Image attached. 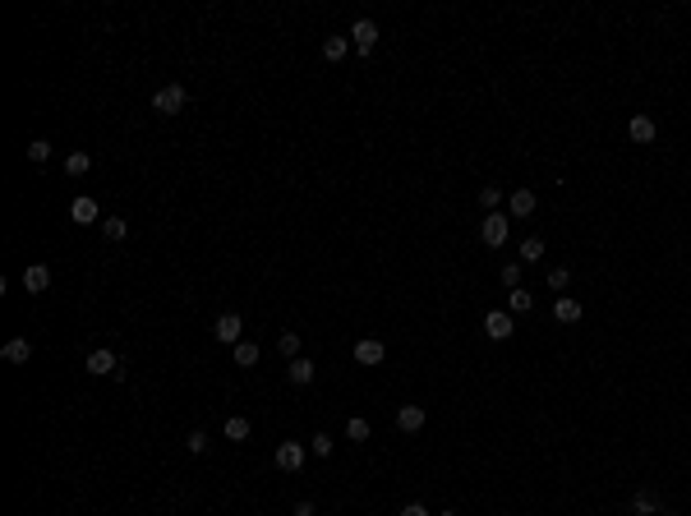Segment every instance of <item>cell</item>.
<instances>
[{"label": "cell", "mask_w": 691, "mask_h": 516, "mask_svg": "<svg viewBox=\"0 0 691 516\" xmlns=\"http://www.w3.org/2000/svg\"><path fill=\"white\" fill-rule=\"evenodd\" d=\"M185 102H189V92L180 88V83H166V88L153 92V111H157V116H180Z\"/></svg>", "instance_id": "obj_1"}, {"label": "cell", "mask_w": 691, "mask_h": 516, "mask_svg": "<svg viewBox=\"0 0 691 516\" xmlns=\"http://www.w3.org/2000/svg\"><path fill=\"white\" fill-rule=\"evenodd\" d=\"M507 231H512L507 212H489V217L480 221V240L489 244V249H503V244H507Z\"/></svg>", "instance_id": "obj_2"}, {"label": "cell", "mask_w": 691, "mask_h": 516, "mask_svg": "<svg viewBox=\"0 0 691 516\" xmlns=\"http://www.w3.org/2000/svg\"><path fill=\"white\" fill-rule=\"evenodd\" d=\"M83 369H88L92 378H116L120 374V360H116V351H106V346H97V351L83 360Z\"/></svg>", "instance_id": "obj_3"}, {"label": "cell", "mask_w": 691, "mask_h": 516, "mask_svg": "<svg viewBox=\"0 0 691 516\" xmlns=\"http://www.w3.org/2000/svg\"><path fill=\"white\" fill-rule=\"evenodd\" d=\"M346 37H351V46H355L360 55H369L373 46H378V23H373V19H355Z\"/></svg>", "instance_id": "obj_4"}, {"label": "cell", "mask_w": 691, "mask_h": 516, "mask_svg": "<svg viewBox=\"0 0 691 516\" xmlns=\"http://www.w3.org/2000/svg\"><path fill=\"white\" fill-rule=\"evenodd\" d=\"M516 332V319L507 314V309H494V314H484V337L489 341H507Z\"/></svg>", "instance_id": "obj_5"}, {"label": "cell", "mask_w": 691, "mask_h": 516, "mask_svg": "<svg viewBox=\"0 0 691 516\" xmlns=\"http://www.w3.org/2000/svg\"><path fill=\"white\" fill-rule=\"evenodd\" d=\"M212 337L226 341V346H240V341H244V323H240V314H221V319L212 323Z\"/></svg>", "instance_id": "obj_6"}, {"label": "cell", "mask_w": 691, "mask_h": 516, "mask_svg": "<svg viewBox=\"0 0 691 516\" xmlns=\"http://www.w3.org/2000/svg\"><path fill=\"white\" fill-rule=\"evenodd\" d=\"M102 217V208H97V198H88V194H78L74 203H69V221L74 226H92V221Z\"/></svg>", "instance_id": "obj_7"}, {"label": "cell", "mask_w": 691, "mask_h": 516, "mask_svg": "<svg viewBox=\"0 0 691 516\" xmlns=\"http://www.w3.org/2000/svg\"><path fill=\"white\" fill-rule=\"evenodd\" d=\"M0 360H5V364H28V360H33V341H28V337H10L5 346H0Z\"/></svg>", "instance_id": "obj_8"}, {"label": "cell", "mask_w": 691, "mask_h": 516, "mask_svg": "<svg viewBox=\"0 0 691 516\" xmlns=\"http://www.w3.org/2000/svg\"><path fill=\"white\" fill-rule=\"evenodd\" d=\"M46 286H51V267L46 263H28L23 267V291H28V295H42Z\"/></svg>", "instance_id": "obj_9"}, {"label": "cell", "mask_w": 691, "mask_h": 516, "mask_svg": "<svg viewBox=\"0 0 691 516\" xmlns=\"http://www.w3.org/2000/svg\"><path fill=\"white\" fill-rule=\"evenodd\" d=\"M383 355H387V346L378 337H360V341H355V360L369 364V369H373V364H383Z\"/></svg>", "instance_id": "obj_10"}, {"label": "cell", "mask_w": 691, "mask_h": 516, "mask_svg": "<svg viewBox=\"0 0 691 516\" xmlns=\"http://www.w3.org/2000/svg\"><path fill=\"white\" fill-rule=\"evenodd\" d=\"M314 374H319V364L309 360V355H295V360L286 364V378H291V383H295V387H305V383H314Z\"/></svg>", "instance_id": "obj_11"}, {"label": "cell", "mask_w": 691, "mask_h": 516, "mask_svg": "<svg viewBox=\"0 0 691 516\" xmlns=\"http://www.w3.org/2000/svg\"><path fill=\"white\" fill-rule=\"evenodd\" d=\"M535 203H539L535 189H526V185L507 194V212H512V217H530V212H535Z\"/></svg>", "instance_id": "obj_12"}, {"label": "cell", "mask_w": 691, "mask_h": 516, "mask_svg": "<svg viewBox=\"0 0 691 516\" xmlns=\"http://www.w3.org/2000/svg\"><path fill=\"white\" fill-rule=\"evenodd\" d=\"M272 461L281 466V470H291V475H295L300 466H305V447H300V442H281V447L272 452Z\"/></svg>", "instance_id": "obj_13"}, {"label": "cell", "mask_w": 691, "mask_h": 516, "mask_svg": "<svg viewBox=\"0 0 691 516\" xmlns=\"http://www.w3.org/2000/svg\"><path fill=\"white\" fill-rule=\"evenodd\" d=\"M396 428L401 433H419L424 428V406H401L396 410Z\"/></svg>", "instance_id": "obj_14"}, {"label": "cell", "mask_w": 691, "mask_h": 516, "mask_svg": "<svg viewBox=\"0 0 691 516\" xmlns=\"http://www.w3.org/2000/svg\"><path fill=\"white\" fill-rule=\"evenodd\" d=\"M627 134H631V143H655V120L650 116H631Z\"/></svg>", "instance_id": "obj_15"}, {"label": "cell", "mask_w": 691, "mask_h": 516, "mask_svg": "<svg viewBox=\"0 0 691 516\" xmlns=\"http://www.w3.org/2000/svg\"><path fill=\"white\" fill-rule=\"evenodd\" d=\"M530 309H535V295H530L526 286L507 291V314H530Z\"/></svg>", "instance_id": "obj_16"}, {"label": "cell", "mask_w": 691, "mask_h": 516, "mask_svg": "<svg viewBox=\"0 0 691 516\" xmlns=\"http://www.w3.org/2000/svg\"><path fill=\"white\" fill-rule=\"evenodd\" d=\"M631 512H641V516H659V512H664V503H659V494L641 489V494L631 498Z\"/></svg>", "instance_id": "obj_17"}, {"label": "cell", "mask_w": 691, "mask_h": 516, "mask_svg": "<svg viewBox=\"0 0 691 516\" xmlns=\"http://www.w3.org/2000/svg\"><path fill=\"white\" fill-rule=\"evenodd\" d=\"M346 51H351V37H323V60H346Z\"/></svg>", "instance_id": "obj_18"}, {"label": "cell", "mask_w": 691, "mask_h": 516, "mask_svg": "<svg viewBox=\"0 0 691 516\" xmlns=\"http://www.w3.org/2000/svg\"><path fill=\"white\" fill-rule=\"evenodd\" d=\"M553 319H558V323H576V319H581V300L562 295L558 305H553Z\"/></svg>", "instance_id": "obj_19"}, {"label": "cell", "mask_w": 691, "mask_h": 516, "mask_svg": "<svg viewBox=\"0 0 691 516\" xmlns=\"http://www.w3.org/2000/svg\"><path fill=\"white\" fill-rule=\"evenodd\" d=\"M521 263H544V240H539V235H526V240H521Z\"/></svg>", "instance_id": "obj_20"}, {"label": "cell", "mask_w": 691, "mask_h": 516, "mask_svg": "<svg viewBox=\"0 0 691 516\" xmlns=\"http://www.w3.org/2000/svg\"><path fill=\"white\" fill-rule=\"evenodd\" d=\"M258 341H240V346H235V364H240V369H253V364H258Z\"/></svg>", "instance_id": "obj_21"}, {"label": "cell", "mask_w": 691, "mask_h": 516, "mask_svg": "<svg viewBox=\"0 0 691 516\" xmlns=\"http://www.w3.org/2000/svg\"><path fill=\"white\" fill-rule=\"evenodd\" d=\"M88 171H92V157H88V153H69V157H65V176L78 180V176H88Z\"/></svg>", "instance_id": "obj_22"}, {"label": "cell", "mask_w": 691, "mask_h": 516, "mask_svg": "<svg viewBox=\"0 0 691 516\" xmlns=\"http://www.w3.org/2000/svg\"><path fill=\"white\" fill-rule=\"evenodd\" d=\"M102 235H106V240H125V235H130V221L125 217H102Z\"/></svg>", "instance_id": "obj_23"}, {"label": "cell", "mask_w": 691, "mask_h": 516, "mask_svg": "<svg viewBox=\"0 0 691 516\" xmlns=\"http://www.w3.org/2000/svg\"><path fill=\"white\" fill-rule=\"evenodd\" d=\"M369 433H373V428H369V419H364V415H351V419H346V438H351V442H364Z\"/></svg>", "instance_id": "obj_24"}, {"label": "cell", "mask_w": 691, "mask_h": 516, "mask_svg": "<svg viewBox=\"0 0 691 516\" xmlns=\"http://www.w3.org/2000/svg\"><path fill=\"white\" fill-rule=\"evenodd\" d=\"M277 351L286 355V364H291L300 355V332H281V337H277Z\"/></svg>", "instance_id": "obj_25"}, {"label": "cell", "mask_w": 691, "mask_h": 516, "mask_svg": "<svg viewBox=\"0 0 691 516\" xmlns=\"http://www.w3.org/2000/svg\"><path fill=\"white\" fill-rule=\"evenodd\" d=\"M226 438L230 442H244V438H249V419H244V415H230L226 419Z\"/></svg>", "instance_id": "obj_26"}, {"label": "cell", "mask_w": 691, "mask_h": 516, "mask_svg": "<svg viewBox=\"0 0 691 516\" xmlns=\"http://www.w3.org/2000/svg\"><path fill=\"white\" fill-rule=\"evenodd\" d=\"M208 442H212V438H208V428H189V438H185V447H189V452H194V456H203V452H208Z\"/></svg>", "instance_id": "obj_27"}, {"label": "cell", "mask_w": 691, "mask_h": 516, "mask_svg": "<svg viewBox=\"0 0 691 516\" xmlns=\"http://www.w3.org/2000/svg\"><path fill=\"white\" fill-rule=\"evenodd\" d=\"M332 447H337V442H332L328 433H323V428L314 433V438H309V452H314V456H332Z\"/></svg>", "instance_id": "obj_28"}, {"label": "cell", "mask_w": 691, "mask_h": 516, "mask_svg": "<svg viewBox=\"0 0 691 516\" xmlns=\"http://www.w3.org/2000/svg\"><path fill=\"white\" fill-rule=\"evenodd\" d=\"M480 203L498 212V203H503V185H484V189H480Z\"/></svg>", "instance_id": "obj_29"}, {"label": "cell", "mask_w": 691, "mask_h": 516, "mask_svg": "<svg viewBox=\"0 0 691 516\" xmlns=\"http://www.w3.org/2000/svg\"><path fill=\"white\" fill-rule=\"evenodd\" d=\"M46 157H51V143H46V139L28 143V162H46Z\"/></svg>", "instance_id": "obj_30"}, {"label": "cell", "mask_w": 691, "mask_h": 516, "mask_svg": "<svg viewBox=\"0 0 691 516\" xmlns=\"http://www.w3.org/2000/svg\"><path fill=\"white\" fill-rule=\"evenodd\" d=\"M567 281H571L567 267H549V291H567Z\"/></svg>", "instance_id": "obj_31"}, {"label": "cell", "mask_w": 691, "mask_h": 516, "mask_svg": "<svg viewBox=\"0 0 691 516\" xmlns=\"http://www.w3.org/2000/svg\"><path fill=\"white\" fill-rule=\"evenodd\" d=\"M503 286H507V291H516V286H521V263H507V267H503Z\"/></svg>", "instance_id": "obj_32"}, {"label": "cell", "mask_w": 691, "mask_h": 516, "mask_svg": "<svg viewBox=\"0 0 691 516\" xmlns=\"http://www.w3.org/2000/svg\"><path fill=\"white\" fill-rule=\"evenodd\" d=\"M396 516H433V512H428L424 503H406V507H401V512H396Z\"/></svg>", "instance_id": "obj_33"}, {"label": "cell", "mask_w": 691, "mask_h": 516, "mask_svg": "<svg viewBox=\"0 0 691 516\" xmlns=\"http://www.w3.org/2000/svg\"><path fill=\"white\" fill-rule=\"evenodd\" d=\"M295 516H319V507L309 503V498H300V503H295Z\"/></svg>", "instance_id": "obj_34"}, {"label": "cell", "mask_w": 691, "mask_h": 516, "mask_svg": "<svg viewBox=\"0 0 691 516\" xmlns=\"http://www.w3.org/2000/svg\"><path fill=\"white\" fill-rule=\"evenodd\" d=\"M659 516H678V512H673V507H664V512H659Z\"/></svg>", "instance_id": "obj_35"}, {"label": "cell", "mask_w": 691, "mask_h": 516, "mask_svg": "<svg viewBox=\"0 0 691 516\" xmlns=\"http://www.w3.org/2000/svg\"><path fill=\"white\" fill-rule=\"evenodd\" d=\"M438 516H456V512H438Z\"/></svg>", "instance_id": "obj_36"}]
</instances>
